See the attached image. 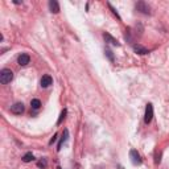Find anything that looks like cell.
<instances>
[{
  "instance_id": "cell-17",
  "label": "cell",
  "mask_w": 169,
  "mask_h": 169,
  "mask_svg": "<svg viewBox=\"0 0 169 169\" xmlns=\"http://www.w3.org/2000/svg\"><path fill=\"white\" fill-rule=\"evenodd\" d=\"M56 140H57V134H56V135L53 136V138H52V140H50V142H49V144H53V143L56 142Z\"/></svg>"
},
{
  "instance_id": "cell-9",
  "label": "cell",
  "mask_w": 169,
  "mask_h": 169,
  "mask_svg": "<svg viewBox=\"0 0 169 169\" xmlns=\"http://www.w3.org/2000/svg\"><path fill=\"white\" fill-rule=\"evenodd\" d=\"M49 9H50V12H53V13H58V12H59L58 2H56V0H50V2H49Z\"/></svg>"
},
{
  "instance_id": "cell-11",
  "label": "cell",
  "mask_w": 169,
  "mask_h": 169,
  "mask_svg": "<svg viewBox=\"0 0 169 169\" xmlns=\"http://www.w3.org/2000/svg\"><path fill=\"white\" fill-rule=\"evenodd\" d=\"M67 138H69V131L65 130L63 131V135H62V139L59 140V143H58V147H57V151H61V148H62V144L66 142Z\"/></svg>"
},
{
  "instance_id": "cell-8",
  "label": "cell",
  "mask_w": 169,
  "mask_h": 169,
  "mask_svg": "<svg viewBox=\"0 0 169 169\" xmlns=\"http://www.w3.org/2000/svg\"><path fill=\"white\" fill-rule=\"evenodd\" d=\"M103 37H104V40H106V42L111 44V45H114V46H119V45H120L118 40L112 37V36H111L110 33H104V34H103Z\"/></svg>"
},
{
  "instance_id": "cell-2",
  "label": "cell",
  "mask_w": 169,
  "mask_h": 169,
  "mask_svg": "<svg viewBox=\"0 0 169 169\" xmlns=\"http://www.w3.org/2000/svg\"><path fill=\"white\" fill-rule=\"evenodd\" d=\"M152 118H153V106H152L151 103H148L147 107H146V114H144V122L147 124L151 123Z\"/></svg>"
},
{
  "instance_id": "cell-13",
  "label": "cell",
  "mask_w": 169,
  "mask_h": 169,
  "mask_svg": "<svg viewBox=\"0 0 169 169\" xmlns=\"http://www.w3.org/2000/svg\"><path fill=\"white\" fill-rule=\"evenodd\" d=\"M33 159H34V157H33V153H32V152H28V153L24 155L23 161H24V163H31Z\"/></svg>"
},
{
  "instance_id": "cell-4",
  "label": "cell",
  "mask_w": 169,
  "mask_h": 169,
  "mask_svg": "<svg viewBox=\"0 0 169 169\" xmlns=\"http://www.w3.org/2000/svg\"><path fill=\"white\" fill-rule=\"evenodd\" d=\"M130 159H131V161L134 165H140V164H142V157H140V155L138 153L136 149L130 151Z\"/></svg>"
},
{
  "instance_id": "cell-12",
  "label": "cell",
  "mask_w": 169,
  "mask_h": 169,
  "mask_svg": "<svg viewBox=\"0 0 169 169\" xmlns=\"http://www.w3.org/2000/svg\"><path fill=\"white\" fill-rule=\"evenodd\" d=\"M31 106H32L33 110H38V108L41 107V102H40V99H32Z\"/></svg>"
},
{
  "instance_id": "cell-18",
  "label": "cell",
  "mask_w": 169,
  "mask_h": 169,
  "mask_svg": "<svg viewBox=\"0 0 169 169\" xmlns=\"http://www.w3.org/2000/svg\"><path fill=\"white\" fill-rule=\"evenodd\" d=\"M57 169H61V168H57Z\"/></svg>"
},
{
  "instance_id": "cell-5",
  "label": "cell",
  "mask_w": 169,
  "mask_h": 169,
  "mask_svg": "<svg viewBox=\"0 0 169 169\" xmlns=\"http://www.w3.org/2000/svg\"><path fill=\"white\" fill-rule=\"evenodd\" d=\"M11 112L15 115H21L24 112V104L21 102H17L15 103L13 106H11Z\"/></svg>"
},
{
  "instance_id": "cell-3",
  "label": "cell",
  "mask_w": 169,
  "mask_h": 169,
  "mask_svg": "<svg viewBox=\"0 0 169 169\" xmlns=\"http://www.w3.org/2000/svg\"><path fill=\"white\" fill-rule=\"evenodd\" d=\"M136 9L140 11L144 15H149L151 13V8L146 2H138V3H136Z\"/></svg>"
},
{
  "instance_id": "cell-1",
  "label": "cell",
  "mask_w": 169,
  "mask_h": 169,
  "mask_svg": "<svg viewBox=\"0 0 169 169\" xmlns=\"http://www.w3.org/2000/svg\"><path fill=\"white\" fill-rule=\"evenodd\" d=\"M12 79H13V73H12L11 69H3L0 71V82L3 84L9 83Z\"/></svg>"
},
{
  "instance_id": "cell-14",
  "label": "cell",
  "mask_w": 169,
  "mask_h": 169,
  "mask_svg": "<svg viewBox=\"0 0 169 169\" xmlns=\"http://www.w3.org/2000/svg\"><path fill=\"white\" fill-rule=\"evenodd\" d=\"M37 167L38 168H46L48 167V161H46V159H40L38 160V163H37Z\"/></svg>"
},
{
  "instance_id": "cell-15",
  "label": "cell",
  "mask_w": 169,
  "mask_h": 169,
  "mask_svg": "<svg viewBox=\"0 0 169 169\" xmlns=\"http://www.w3.org/2000/svg\"><path fill=\"white\" fill-rule=\"evenodd\" d=\"M104 53H106V56H107V58L110 59L111 62H114V54H112V52L110 50V49H106V52H104Z\"/></svg>"
},
{
  "instance_id": "cell-10",
  "label": "cell",
  "mask_w": 169,
  "mask_h": 169,
  "mask_svg": "<svg viewBox=\"0 0 169 169\" xmlns=\"http://www.w3.org/2000/svg\"><path fill=\"white\" fill-rule=\"evenodd\" d=\"M134 50L138 54H147V53H149V50L146 49L144 46H142L140 44H135V45H134Z\"/></svg>"
},
{
  "instance_id": "cell-16",
  "label": "cell",
  "mask_w": 169,
  "mask_h": 169,
  "mask_svg": "<svg viewBox=\"0 0 169 169\" xmlns=\"http://www.w3.org/2000/svg\"><path fill=\"white\" fill-rule=\"evenodd\" d=\"M65 115H66V110H63V111L61 112V115H59V119H58L57 124H61V123H62V120L65 119Z\"/></svg>"
},
{
  "instance_id": "cell-7",
  "label": "cell",
  "mask_w": 169,
  "mask_h": 169,
  "mask_svg": "<svg viewBox=\"0 0 169 169\" xmlns=\"http://www.w3.org/2000/svg\"><path fill=\"white\" fill-rule=\"evenodd\" d=\"M40 83H41V87L46 88V87H49L50 84L53 83V79H52L50 75H42V78H41V81H40Z\"/></svg>"
},
{
  "instance_id": "cell-6",
  "label": "cell",
  "mask_w": 169,
  "mask_h": 169,
  "mask_svg": "<svg viewBox=\"0 0 169 169\" xmlns=\"http://www.w3.org/2000/svg\"><path fill=\"white\" fill-rule=\"evenodd\" d=\"M17 62H19V65H20V66H25V65H28V63L31 62V57H29V54H27V53H21V54L19 56Z\"/></svg>"
}]
</instances>
